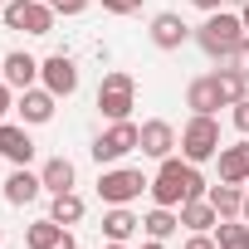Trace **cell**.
Segmentation results:
<instances>
[{"label":"cell","instance_id":"7a4b0ae2","mask_svg":"<svg viewBox=\"0 0 249 249\" xmlns=\"http://www.w3.org/2000/svg\"><path fill=\"white\" fill-rule=\"evenodd\" d=\"M239 39H244V20L230 15V10H210L205 25L196 30V44H200L210 59H230V54L239 49Z\"/></svg>","mask_w":249,"mask_h":249},{"label":"cell","instance_id":"3957f363","mask_svg":"<svg viewBox=\"0 0 249 249\" xmlns=\"http://www.w3.org/2000/svg\"><path fill=\"white\" fill-rule=\"evenodd\" d=\"M132 107H137V78H132L127 69L103 73V83H98V112H103L107 122H127Z\"/></svg>","mask_w":249,"mask_h":249},{"label":"cell","instance_id":"44dd1931","mask_svg":"<svg viewBox=\"0 0 249 249\" xmlns=\"http://www.w3.org/2000/svg\"><path fill=\"white\" fill-rule=\"evenodd\" d=\"M142 230H147V239H171V234L181 230V210H171V205H152V210L142 215Z\"/></svg>","mask_w":249,"mask_h":249},{"label":"cell","instance_id":"d4e9b609","mask_svg":"<svg viewBox=\"0 0 249 249\" xmlns=\"http://www.w3.org/2000/svg\"><path fill=\"white\" fill-rule=\"evenodd\" d=\"M215 244H220V249H249V225L220 220V225H215Z\"/></svg>","mask_w":249,"mask_h":249},{"label":"cell","instance_id":"1f68e13d","mask_svg":"<svg viewBox=\"0 0 249 249\" xmlns=\"http://www.w3.org/2000/svg\"><path fill=\"white\" fill-rule=\"evenodd\" d=\"M191 5H196V10H205V15H210V10H220V5H225V0H191Z\"/></svg>","mask_w":249,"mask_h":249},{"label":"cell","instance_id":"8d00e7d4","mask_svg":"<svg viewBox=\"0 0 249 249\" xmlns=\"http://www.w3.org/2000/svg\"><path fill=\"white\" fill-rule=\"evenodd\" d=\"M5 5H10V0H0V15H5Z\"/></svg>","mask_w":249,"mask_h":249},{"label":"cell","instance_id":"f1b7e54d","mask_svg":"<svg viewBox=\"0 0 249 249\" xmlns=\"http://www.w3.org/2000/svg\"><path fill=\"white\" fill-rule=\"evenodd\" d=\"M49 5H54V15H83L88 0H49Z\"/></svg>","mask_w":249,"mask_h":249},{"label":"cell","instance_id":"603a6c76","mask_svg":"<svg viewBox=\"0 0 249 249\" xmlns=\"http://www.w3.org/2000/svg\"><path fill=\"white\" fill-rule=\"evenodd\" d=\"M215 83H220L225 103H239V98H249V73H239V69H230V64H220V69H215Z\"/></svg>","mask_w":249,"mask_h":249},{"label":"cell","instance_id":"8992f818","mask_svg":"<svg viewBox=\"0 0 249 249\" xmlns=\"http://www.w3.org/2000/svg\"><path fill=\"white\" fill-rule=\"evenodd\" d=\"M137 147H142V127L127 117V122H112L107 132H98L88 152H93V161H98V166H117L122 157H127V152H137Z\"/></svg>","mask_w":249,"mask_h":249},{"label":"cell","instance_id":"4dcf8cb0","mask_svg":"<svg viewBox=\"0 0 249 249\" xmlns=\"http://www.w3.org/2000/svg\"><path fill=\"white\" fill-rule=\"evenodd\" d=\"M181 249H220V244H215V234H191Z\"/></svg>","mask_w":249,"mask_h":249},{"label":"cell","instance_id":"30bf717a","mask_svg":"<svg viewBox=\"0 0 249 249\" xmlns=\"http://www.w3.org/2000/svg\"><path fill=\"white\" fill-rule=\"evenodd\" d=\"M186 107L191 112H205V117H215L220 107H230L225 93H220V83H215V73H200V78L186 83Z\"/></svg>","mask_w":249,"mask_h":249},{"label":"cell","instance_id":"f546056e","mask_svg":"<svg viewBox=\"0 0 249 249\" xmlns=\"http://www.w3.org/2000/svg\"><path fill=\"white\" fill-rule=\"evenodd\" d=\"M10 107H15V88L0 78V122H5V112H10Z\"/></svg>","mask_w":249,"mask_h":249},{"label":"cell","instance_id":"ffe728a7","mask_svg":"<svg viewBox=\"0 0 249 249\" xmlns=\"http://www.w3.org/2000/svg\"><path fill=\"white\" fill-rule=\"evenodd\" d=\"M137 230H142V220H137L127 205H107V215H103V234H107L112 244H127Z\"/></svg>","mask_w":249,"mask_h":249},{"label":"cell","instance_id":"74e56055","mask_svg":"<svg viewBox=\"0 0 249 249\" xmlns=\"http://www.w3.org/2000/svg\"><path fill=\"white\" fill-rule=\"evenodd\" d=\"M225 5H244V0H225Z\"/></svg>","mask_w":249,"mask_h":249},{"label":"cell","instance_id":"836d02e7","mask_svg":"<svg viewBox=\"0 0 249 249\" xmlns=\"http://www.w3.org/2000/svg\"><path fill=\"white\" fill-rule=\"evenodd\" d=\"M142 249H166V239H147V244H142Z\"/></svg>","mask_w":249,"mask_h":249},{"label":"cell","instance_id":"f35d334b","mask_svg":"<svg viewBox=\"0 0 249 249\" xmlns=\"http://www.w3.org/2000/svg\"><path fill=\"white\" fill-rule=\"evenodd\" d=\"M0 239H5V230H0Z\"/></svg>","mask_w":249,"mask_h":249},{"label":"cell","instance_id":"7402d4cb","mask_svg":"<svg viewBox=\"0 0 249 249\" xmlns=\"http://www.w3.org/2000/svg\"><path fill=\"white\" fill-rule=\"evenodd\" d=\"M205 196H210V205L220 210V220H234V215L244 210V191H239V186H230V181H220V186H210Z\"/></svg>","mask_w":249,"mask_h":249},{"label":"cell","instance_id":"e575fe53","mask_svg":"<svg viewBox=\"0 0 249 249\" xmlns=\"http://www.w3.org/2000/svg\"><path fill=\"white\" fill-rule=\"evenodd\" d=\"M239 215H244V220H249V191H244V210H239Z\"/></svg>","mask_w":249,"mask_h":249},{"label":"cell","instance_id":"4fadbf2b","mask_svg":"<svg viewBox=\"0 0 249 249\" xmlns=\"http://www.w3.org/2000/svg\"><path fill=\"white\" fill-rule=\"evenodd\" d=\"M25 244H30V249H78V244H73V234H69V225H59L54 215L35 220V225L25 230Z\"/></svg>","mask_w":249,"mask_h":249},{"label":"cell","instance_id":"2e32d148","mask_svg":"<svg viewBox=\"0 0 249 249\" xmlns=\"http://www.w3.org/2000/svg\"><path fill=\"white\" fill-rule=\"evenodd\" d=\"M39 191H44V181H39V171H30V166H15V171L5 176V186H0V196H5L10 205H30Z\"/></svg>","mask_w":249,"mask_h":249},{"label":"cell","instance_id":"5b68a950","mask_svg":"<svg viewBox=\"0 0 249 249\" xmlns=\"http://www.w3.org/2000/svg\"><path fill=\"white\" fill-rule=\"evenodd\" d=\"M152 181L142 176V166H103L98 176V200L103 205H132Z\"/></svg>","mask_w":249,"mask_h":249},{"label":"cell","instance_id":"5bb4252c","mask_svg":"<svg viewBox=\"0 0 249 249\" xmlns=\"http://www.w3.org/2000/svg\"><path fill=\"white\" fill-rule=\"evenodd\" d=\"M54 93L49 88H25L20 93V103H15V112H20V122H25V127H44V122L54 117Z\"/></svg>","mask_w":249,"mask_h":249},{"label":"cell","instance_id":"9c48e42d","mask_svg":"<svg viewBox=\"0 0 249 249\" xmlns=\"http://www.w3.org/2000/svg\"><path fill=\"white\" fill-rule=\"evenodd\" d=\"M176 147H181V132L171 127L166 117H147L142 122V157H152V161H166V157H176Z\"/></svg>","mask_w":249,"mask_h":249},{"label":"cell","instance_id":"d6986e66","mask_svg":"<svg viewBox=\"0 0 249 249\" xmlns=\"http://www.w3.org/2000/svg\"><path fill=\"white\" fill-rule=\"evenodd\" d=\"M39 181H44V191H49V196H64V191H73L78 171H73V161H69V157H49V161L39 166Z\"/></svg>","mask_w":249,"mask_h":249},{"label":"cell","instance_id":"277c9868","mask_svg":"<svg viewBox=\"0 0 249 249\" xmlns=\"http://www.w3.org/2000/svg\"><path fill=\"white\" fill-rule=\"evenodd\" d=\"M220 122L215 117H205V112H191V122H186V127H181V157L186 161H215L220 157Z\"/></svg>","mask_w":249,"mask_h":249},{"label":"cell","instance_id":"484cf974","mask_svg":"<svg viewBox=\"0 0 249 249\" xmlns=\"http://www.w3.org/2000/svg\"><path fill=\"white\" fill-rule=\"evenodd\" d=\"M230 122L249 137V98H239V103H230Z\"/></svg>","mask_w":249,"mask_h":249},{"label":"cell","instance_id":"9a60e30c","mask_svg":"<svg viewBox=\"0 0 249 249\" xmlns=\"http://www.w3.org/2000/svg\"><path fill=\"white\" fill-rule=\"evenodd\" d=\"M0 157L15 161V166H30L35 161V137L20 127V122H0Z\"/></svg>","mask_w":249,"mask_h":249},{"label":"cell","instance_id":"ac0fdd59","mask_svg":"<svg viewBox=\"0 0 249 249\" xmlns=\"http://www.w3.org/2000/svg\"><path fill=\"white\" fill-rule=\"evenodd\" d=\"M181 225H186L191 234H210V230L220 225V210L210 205V196H196V200L181 205Z\"/></svg>","mask_w":249,"mask_h":249},{"label":"cell","instance_id":"e0dca14e","mask_svg":"<svg viewBox=\"0 0 249 249\" xmlns=\"http://www.w3.org/2000/svg\"><path fill=\"white\" fill-rule=\"evenodd\" d=\"M220 181H230V186H244L249 181V137L244 142H234V147H220Z\"/></svg>","mask_w":249,"mask_h":249},{"label":"cell","instance_id":"7c38bea8","mask_svg":"<svg viewBox=\"0 0 249 249\" xmlns=\"http://www.w3.org/2000/svg\"><path fill=\"white\" fill-rule=\"evenodd\" d=\"M147 35H152V44H157V49H181L196 30H191L176 10H161V15H152V30H147Z\"/></svg>","mask_w":249,"mask_h":249},{"label":"cell","instance_id":"ba28073f","mask_svg":"<svg viewBox=\"0 0 249 249\" xmlns=\"http://www.w3.org/2000/svg\"><path fill=\"white\" fill-rule=\"evenodd\" d=\"M39 83L54 98H73L78 93V64L69 54H49V59H39Z\"/></svg>","mask_w":249,"mask_h":249},{"label":"cell","instance_id":"52a82bcc","mask_svg":"<svg viewBox=\"0 0 249 249\" xmlns=\"http://www.w3.org/2000/svg\"><path fill=\"white\" fill-rule=\"evenodd\" d=\"M5 30H15V35H54V5L49 0H10L5 5Z\"/></svg>","mask_w":249,"mask_h":249},{"label":"cell","instance_id":"6da1fadb","mask_svg":"<svg viewBox=\"0 0 249 249\" xmlns=\"http://www.w3.org/2000/svg\"><path fill=\"white\" fill-rule=\"evenodd\" d=\"M152 200L157 205H186V200H196V196H205L210 186H205V176L196 171V161H186V157H166L161 166H157V176H152Z\"/></svg>","mask_w":249,"mask_h":249},{"label":"cell","instance_id":"cb8c5ba5","mask_svg":"<svg viewBox=\"0 0 249 249\" xmlns=\"http://www.w3.org/2000/svg\"><path fill=\"white\" fill-rule=\"evenodd\" d=\"M49 215H54L59 225H78V220H83V196H78V191H64V196H54Z\"/></svg>","mask_w":249,"mask_h":249},{"label":"cell","instance_id":"8fae6325","mask_svg":"<svg viewBox=\"0 0 249 249\" xmlns=\"http://www.w3.org/2000/svg\"><path fill=\"white\" fill-rule=\"evenodd\" d=\"M0 78H5L15 93H25V88H35V83H39V59H35V54H25V49H15V54L0 59Z\"/></svg>","mask_w":249,"mask_h":249},{"label":"cell","instance_id":"d6a6232c","mask_svg":"<svg viewBox=\"0 0 249 249\" xmlns=\"http://www.w3.org/2000/svg\"><path fill=\"white\" fill-rule=\"evenodd\" d=\"M239 20H244V30H249V0H244V5H239Z\"/></svg>","mask_w":249,"mask_h":249},{"label":"cell","instance_id":"d590c367","mask_svg":"<svg viewBox=\"0 0 249 249\" xmlns=\"http://www.w3.org/2000/svg\"><path fill=\"white\" fill-rule=\"evenodd\" d=\"M103 249H127V244H112V239H107V244H103Z\"/></svg>","mask_w":249,"mask_h":249},{"label":"cell","instance_id":"83f0119b","mask_svg":"<svg viewBox=\"0 0 249 249\" xmlns=\"http://www.w3.org/2000/svg\"><path fill=\"white\" fill-rule=\"evenodd\" d=\"M103 10H107V15H137L142 0H103Z\"/></svg>","mask_w":249,"mask_h":249},{"label":"cell","instance_id":"4316f807","mask_svg":"<svg viewBox=\"0 0 249 249\" xmlns=\"http://www.w3.org/2000/svg\"><path fill=\"white\" fill-rule=\"evenodd\" d=\"M220 64H230V69H239V73H249V35L239 39V49L230 54V59H220Z\"/></svg>","mask_w":249,"mask_h":249}]
</instances>
